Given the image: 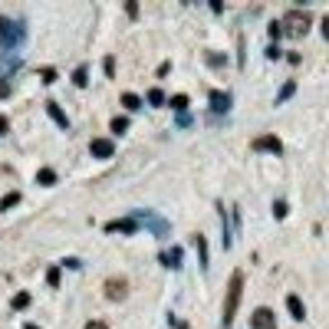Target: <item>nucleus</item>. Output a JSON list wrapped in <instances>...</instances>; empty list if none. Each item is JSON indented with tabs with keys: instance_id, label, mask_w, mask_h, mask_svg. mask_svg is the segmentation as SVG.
Returning <instances> with one entry per match:
<instances>
[{
	"instance_id": "nucleus-1",
	"label": "nucleus",
	"mask_w": 329,
	"mask_h": 329,
	"mask_svg": "<svg viewBox=\"0 0 329 329\" xmlns=\"http://www.w3.org/2000/svg\"><path fill=\"white\" fill-rule=\"evenodd\" d=\"M240 290H244V274H240V270H234V274H230V283H228V300H224V320H220V326H224V329L234 326L237 306H240Z\"/></svg>"
},
{
	"instance_id": "nucleus-2",
	"label": "nucleus",
	"mask_w": 329,
	"mask_h": 329,
	"mask_svg": "<svg viewBox=\"0 0 329 329\" xmlns=\"http://www.w3.org/2000/svg\"><path fill=\"white\" fill-rule=\"evenodd\" d=\"M24 36H26V24H24V20H10V16L0 14V50L20 46Z\"/></svg>"
},
{
	"instance_id": "nucleus-3",
	"label": "nucleus",
	"mask_w": 329,
	"mask_h": 329,
	"mask_svg": "<svg viewBox=\"0 0 329 329\" xmlns=\"http://www.w3.org/2000/svg\"><path fill=\"white\" fill-rule=\"evenodd\" d=\"M283 33L290 40H303L306 33H310V14H303V10H290V14L283 16Z\"/></svg>"
},
{
	"instance_id": "nucleus-4",
	"label": "nucleus",
	"mask_w": 329,
	"mask_h": 329,
	"mask_svg": "<svg viewBox=\"0 0 329 329\" xmlns=\"http://www.w3.org/2000/svg\"><path fill=\"white\" fill-rule=\"evenodd\" d=\"M135 220H145V224L152 228V234H155L158 240H164V237L172 234V228H168V220H164V218H158L155 211H138V214H135Z\"/></svg>"
},
{
	"instance_id": "nucleus-5",
	"label": "nucleus",
	"mask_w": 329,
	"mask_h": 329,
	"mask_svg": "<svg viewBox=\"0 0 329 329\" xmlns=\"http://www.w3.org/2000/svg\"><path fill=\"white\" fill-rule=\"evenodd\" d=\"M250 329H276V313H274V310H266V306L254 310V316H250Z\"/></svg>"
},
{
	"instance_id": "nucleus-6",
	"label": "nucleus",
	"mask_w": 329,
	"mask_h": 329,
	"mask_svg": "<svg viewBox=\"0 0 329 329\" xmlns=\"http://www.w3.org/2000/svg\"><path fill=\"white\" fill-rule=\"evenodd\" d=\"M254 152H270V155H280L283 152V142L276 138V135H257V138L250 142Z\"/></svg>"
},
{
	"instance_id": "nucleus-7",
	"label": "nucleus",
	"mask_w": 329,
	"mask_h": 329,
	"mask_svg": "<svg viewBox=\"0 0 329 329\" xmlns=\"http://www.w3.org/2000/svg\"><path fill=\"white\" fill-rule=\"evenodd\" d=\"M106 296H109L112 303L126 300V296H128V283L122 280V276H112V280H106Z\"/></svg>"
},
{
	"instance_id": "nucleus-8",
	"label": "nucleus",
	"mask_w": 329,
	"mask_h": 329,
	"mask_svg": "<svg viewBox=\"0 0 329 329\" xmlns=\"http://www.w3.org/2000/svg\"><path fill=\"white\" fill-rule=\"evenodd\" d=\"M106 230H109V234H135V230H138V220H135V218L109 220V224H106Z\"/></svg>"
},
{
	"instance_id": "nucleus-9",
	"label": "nucleus",
	"mask_w": 329,
	"mask_h": 329,
	"mask_svg": "<svg viewBox=\"0 0 329 329\" xmlns=\"http://www.w3.org/2000/svg\"><path fill=\"white\" fill-rule=\"evenodd\" d=\"M89 152H92L96 158H112V152H116V145H112L109 138H92V145H89Z\"/></svg>"
},
{
	"instance_id": "nucleus-10",
	"label": "nucleus",
	"mask_w": 329,
	"mask_h": 329,
	"mask_svg": "<svg viewBox=\"0 0 329 329\" xmlns=\"http://www.w3.org/2000/svg\"><path fill=\"white\" fill-rule=\"evenodd\" d=\"M46 116L53 118V122H56V126H60V128H70V118H66V112L60 109L56 102H46Z\"/></svg>"
},
{
	"instance_id": "nucleus-11",
	"label": "nucleus",
	"mask_w": 329,
	"mask_h": 329,
	"mask_svg": "<svg viewBox=\"0 0 329 329\" xmlns=\"http://www.w3.org/2000/svg\"><path fill=\"white\" fill-rule=\"evenodd\" d=\"M211 109L214 112H230V96L214 89V92H211Z\"/></svg>"
},
{
	"instance_id": "nucleus-12",
	"label": "nucleus",
	"mask_w": 329,
	"mask_h": 329,
	"mask_svg": "<svg viewBox=\"0 0 329 329\" xmlns=\"http://www.w3.org/2000/svg\"><path fill=\"white\" fill-rule=\"evenodd\" d=\"M286 310H290L293 320H303V316H306V310H303V303H300V296H293V293L286 296Z\"/></svg>"
},
{
	"instance_id": "nucleus-13",
	"label": "nucleus",
	"mask_w": 329,
	"mask_h": 329,
	"mask_svg": "<svg viewBox=\"0 0 329 329\" xmlns=\"http://www.w3.org/2000/svg\"><path fill=\"white\" fill-rule=\"evenodd\" d=\"M162 264L172 266V270H178V266H181V247H172L168 254H162Z\"/></svg>"
},
{
	"instance_id": "nucleus-14",
	"label": "nucleus",
	"mask_w": 329,
	"mask_h": 329,
	"mask_svg": "<svg viewBox=\"0 0 329 329\" xmlns=\"http://www.w3.org/2000/svg\"><path fill=\"white\" fill-rule=\"evenodd\" d=\"M36 184L53 188V184H56V172H53V168H40V172H36Z\"/></svg>"
},
{
	"instance_id": "nucleus-15",
	"label": "nucleus",
	"mask_w": 329,
	"mask_h": 329,
	"mask_svg": "<svg viewBox=\"0 0 329 329\" xmlns=\"http://www.w3.org/2000/svg\"><path fill=\"white\" fill-rule=\"evenodd\" d=\"M194 247H198V257H201V266L208 270V240H204V234H194Z\"/></svg>"
},
{
	"instance_id": "nucleus-16",
	"label": "nucleus",
	"mask_w": 329,
	"mask_h": 329,
	"mask_svg": "<svg viewBox=\"0 0 329 329\" xmlns=\"http://www.w3.org/2000/svg\"><path fill=\"white\" fill-rule=\"evenodd\" d=\"M20 204V191H10V194L0 198V211H10V208H16Z\"/></svg>"
},
{
	"instance_id": "nucleus-17",
	"label": "nucleus",
	"mask_w": 329,
	"mask_h": 329,
	"mask_svg": "<svg viewBox=\"0 0 329 329\" xmlns=\"http://www.w3.org/2000/svg\"><path fill=\"white\" fill-rule=\"evenodd\" d=\"M128 126H132V122H128V118H112V122H109V128H112V135H126L128 132Z\"/></svg>"
},
{
	"instance_id": "nucleus-18",
	"label": "nucleus",
	"mask_w": 329,
	"mask_h": 329,
	"mask_svg": "<svg viewBox=\"0 0 329 329\" xmlns=\"http://www.w3.org/2000/svg\"><path fill=\"white\" fill-rule=\"evenodd\" d=\"M122 106H126L128 112H135V109H138V106H142V99H138V96H135V92H122Z\"/></svg>"
},
{
	"instance_id": "nucleus-19",
	"label": "nucleus",
	"mask_w": 329,
	"mask_h": 329,
	"mask_svg": "<svg viewBox=\"0 0 329 329\" xmlns=\"http://www.w3.org/2000/svg\"><path fill=\"white\" fill-rule=\"evenodd\" d=\"M86 72H89V70H86V66H79V70H76V72H72V82H76V86H79V89H86V86H89V76H86Z\"/></svg>"
},
{
	"instance_id": "nucleus-20",
	"label": "nucleus",
	"mask_w": 329,
	"mask_h": 329,
	"mask_svg": "<svg viewBox=\"0 0 329 329\" xmlns=\"http://www.w3.org/2000/svg\"><path fill=\"white\" fill-rule=\"evenodd\" d=\"M293 92H296V82L290 79V82H283V89H280V96H276V102H286Z\"/></svg>"
},
{
	"instance_id": "nucleus-21",
	"label": "nucleus",
	"mask_w": 329,
	"mask_h": 329,
	"mask_svg": "<svg viewBox=\"0 0 329 329\" xmlns=\"http://www.w3.org/2000/svg\"><path fill=\"white\" fill-rule=\"evenodd\" d=\"M172 109H178V112H184V109H188V96H184V92H178V96H172Z\"/></svg>"
},
{
	"instance_id": "nucleus-22",
	"label": "nucleus",
	"mask_w": 329,
	"mask_h": 329,
	"mask_svg": "<svg viewBox=\"0 0 329 329\" xmlns=\"http://www.w3.org/2000/svg\"><path fill=\"white\" fill-rule=\"evenodd\" d=\"M26 306H30V293H16V296H14V310H26Z\"/></svg>"
},
{
	"instance_id": "nucleus-23",
	"label": "nucleus",
	"mask_w": 329,
	"mask_h": 329,
	"mask_svg": "<svg viewBox=\"0 0 329 329\" xmlns=\"http://www.w3.org/2000/svg\"><path fill=\"white\" fill-rule=\"evenodd\" d=\"M148 106H155V109L164 106V92H162V89H152V92H148Z\"/></svg>"
},
{
	"instance_id": "nucleus-24",
	"label": "nucleus",
	"mask_w": 329,
	"mask_h": 329,
	"mask_svg": "<svg viewBox=\"0 0 329 329\" xmlns=\"http://www.w3.org/2000/svg\"><path fill=\"white\" fill-rule=\"evenodd\" d=\"M102 70H106V76H116V56H106V60H102Z\"/></svg>"
},
{
	"instance_id": "nucleus-25",
	"label": "nucleus",
	"mask_w": 329,
	"mask_h": 329,
	"mask_svg": "<svg viewBox=\"0 0 329 329\" xmlns=\"http://www.w3.org/2000/svg\"><path fill=\"white\" fill-rule=\"evenodd\" d=\"M46 283L50 286H60V266H50L46 270Z\"/></svg>"
},
{
	"instance_id": "nucleus-26",
	"label": "nucleus",
	"mask_w": 329,
	"mask_h": 329,
	"mask_svg": "<svg viewBox=\"0 0 329 329\" xmlns=\"http://www.w3.org/2000/svg\"><path fill=\"white\" fill-rule=\"evenodd\" d=\"M40 76H43V82H56V70H53V66H43Z\"/></svg>"
},
{
	"instance_id": "nucleus-27",
	"label": "nucleus",
	"mask_w": 329,
	"mask_h": 329,
	"mask_svg": "<svg viewBox=\"0 0 329 329\" xmlns=\"http://www.w3.org/2000/svg\"><path fill=\"white\" fill-rule=\"evenodd\" d=\"M274 218H276V220L286 218V201H276V204H274Z\"/></svg>"
},
{
	"instance_id": "nucleus-28",
	"label": "nucleus",
	"mask_w": 329,
	"mask_h": 329,
	"mask_svg": "<svg viewBox=\"0 0 329 329\" xmlns=\"http://www.w3.org/2000/svg\"><path fill=\"white\" fill-rule=\"evenodd\" d=\"M126 14L132 16V20H135V16H138V4H135V0H128V4H126Z\"/></svg>"
},
{
	"instance_id": "nucleus-29",
	"label": "nucleus",
	"mask_w": 329,
	"mask_h": 329,
	"mask_svg": "<svg viewBox=\"0 0 329 329\" xmlns=\"http://www.w3.org/2000/svg\"><path fill=\"white\" fill-rule=\"evenodd\" d=\"M280 33H283V24H276V20H274V24H270V36L280 40Z\"/></svg>"
},
{
	"instance_id": "nucleus-30",
	"label": "nucleus",
	"mask_w": 329,
	"mask_h": 329,
	"mask_svg": "<svg viewBox=\"0 0 329 329\" xmlns=\"http://www.w3.org/2000/svg\"><path fill=\"white\" fill-rule=\"evenodd\" d=\"M208 63H211V66H224V56H218V53H208Z\"/></svg>"
},
{
	"instance_id": "nucleus-31",
	"label": "nucleus",
	"mask_w": 329,
	"mask_h": 329,
	"mask_svg": "<svg viewBox=\"0 0 329 329\" xmlns=\"http://www.w3.org/2000/svg\"><path fill=\"white\" fill-rule=\"evenodd\" d=\"M7 96H10V82H7V79H0V99H7Z\"/></svg>"
},
{
	"instance_id": "nucleus-32",
	"label": "nucleus",
	"mask_w": 329,
	"mask_h": 329,
	"mask_svg": "<svg viewBox=\"0 0 329 329\" xmlns=\"http://www.w3.org/2000/svg\"><path fill=\"white\" fill-rule=\"evenodd\" d=\"M86 329H109V326H106L102 320H89V322H86Z\"/></svg>"
},
{
	"instance_id": "nucleus-33",
	"label": "nucleus",
	"mask_w": 329,
	"mask_h": 329,
	"mask_svg": "<svg viewBox=\"0 0 329 329\" xmlns=\"http://www.w3.org/2000/svg\"><path fill=\"white\" fill-rule=\"evenodd\" d=\"M322 36L329 40V16H322Z\"/></svg>"
},
{
	"instance_id": "nucleus-34",
	"label": "nucleus",
	"mask_w": 329,
	"mask_h": 329,
	"mask_svg": "<svg viewBox=\"0 0 329 329\" xmlns=\"http://www.w3.org/2000/svg\"><path fill=\"white\" fill-rule=\"evenodd\" d=\"M0 135H7V118L0 116Z\"/></svg>"
},
{
	"instance_id": "nucleus-35",
	"label": "nucleus",
	"mask_w": 329,
	"mask_h": 329,
	"mask_svg": "<svg viewBox=\"0 0 329 329\" xmlns=\"http://www.w3.org/2000/svg\"><path fill=\"white\" fill-rule=\"evenodd\" d=\"M24 329H40V326H33V322H26V326H24Z\"/></svg>"
},
{
	"instance_id": "nucleus-36",
	"label": "nucleus",
	"mask_w": 329,
	"mask_h": 329,
	"mask_svg": "<svg viewBox=\"0 0 329 329\" xmlns=\"http://www.w3.org/2000/svg\"><path fill=\"white\" fill-rule=\"evenodd\" d=\"M178 329H191V326H188V322H181V326H178Z\"/></svg>"
}]
</instances>
